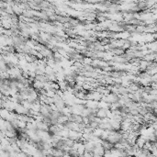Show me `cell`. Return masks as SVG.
<instances>
[{"label": "cell", "instance_id": "1", "mask_svg": "<svg viewBox=\"0 0 157 157\" xmlns=\"http://www.w3.org/2000/svg\"><path fill=\"white\" fill-rule=\"evenodd\" d=\"M109 109H98L97 111V118L103 119V118H108V113H109Z\"/></svg>", "mask_w": 157, "mask_h": 157}, {"label": "cell", "instance_id": "2", "mask_svg": "<svg viewBox=\"0 0 157 157\" xmlns=\"http://www.w3.org/2000/svg\"><path fill=\"white\" fill-rule=\"evenodd\" d=\"M100 144L102 146V148L104 149V151H111L112 149L114 148V145L109 142L107 140H101Z\"/></svg>", "mask_w": 157, "mask_h": 157}, {"label": "cell", "instance_id": "3", "mask_svg": "<svg viewBox=\"0 0 157 157\" xmlns=\"http://www.w3.org/2000/svg\"><path fill=\"white\" fill-rule=\"evenodd\" d=\"M97 142H84V148L86 152H93L96 147Z\"/></svg>", "mask_w": 157, "mask_h": 157}, {"label": "cell", "instance_id": "4", "mask_svg": "<svg viewBox=\"0 0 157 157\" xmlns=\"http://www.w3.org/2000/svg\"><path fill=\"white\" fill-rule=\"evenodd\" d=\"M145 142H146V139H145L144 136L140 135L139 137L137 138V140H136L135 144L137 145V147L139 149H142V147H143V145L145 144Z\"/></svg>", "mask_w": 157, "mask_h": 157}, {"label": "cell", "instance_id": "5", "mask_svg": "<svg viewBox=\"0 0 157 157\" xmlns=\"http://www.w3.org/2000/svg\"><path fill=\"white\" fill-rule=\"evenodd\" d=\"M51 154L54 157H63L64 154H65V153L63 150H60V149L51 148Z\"/></svg>", "mask_w": 157, "mask_h": 157}, {"label": "cell", "instance_id": "6", "mask_svg": "<svg viewBox=\"0 0 157 157\" xmlns=\"http://www.w3.org/2000/svg\"><path fill=\"white\" fill-rule=\"evenodd\" d=\"M9 114H10V112L8 110H6L5 109H0V118L6 120L7 118L9 117Z\"/></svg>", "mask_w": 157, "mask_h": 157}, {"label": "cell", "instance_id": "7", "mask_svg": "<svg viewBox=\"0 0 157 157\" xmlns=\"http://www.w3.org/2000/svg\"><path fill=\"white\" fill-rule=\"evenodd\" d=\"M67 154L69 155V157H79L80 156L79 154L77 153V151L75 150V149H70L69 151L67 152Z\"/></svg>", "mask_w": 157, "mask_h": 157}, {"label": "cell", "instance_id": "8", "mask_svg": "<svg viewBox=\"0 0 157 157\" xmlns=\"http://www.w3.org/2000/svg\"><path fill=\"white\" fill-rule=\"evenodd\" d=\"M83 157H93V152L85 151L84 154H83Z\"/></svg>", "mask_w": 157, "mask_h": 157}, {"label": "cell", "instance_id": "9", "mask_svg": "<svg viewBox=\"0 0 157 157\" xmlns=\"http://www.w3.org/2000/svg\"><path fill=\"white\" fill-rule=\"evenodd\" d=\"M103 157H111V153H110V151H105L104 152Z\"/></svg>", "mask_w": 157, "mask_h": 157}, {"label": "cell", "instance_id": "10", "mask_svg": "<svg viewBox=\"0 0 157 157\" xmlns=\"http://www.w3.org/2000/svg\"><path fill=\"white\" fill-rule=\"evenodd\" d=\"M45 157H54V156H53V155H52L51 154H46Z\"/></svg>", "mask_w": 157, "mask_h": 157}, {"label": "cell", "instance_id": "11", "mask_svg": "<svg viewBox=\"0 0 157 157\" xmlns=\"http://www.w3.org/2000/svg\"><path fill=\"white\" fill-rule=\"evenodd\" d=\"M2 100H1V98H0V109H2Z\"/></svg>", "mask_w": 157, "mask_h": 157}, {"label": "cell", "instance_id": "12", "mask_svg": "<svg viewBox=\"0 0 157 157\" xmlns=\"http://www.w3.org/2000/svg\"><path fill=\"white\" fill-rule=\"evenodd\" d=\"M63 157H69V155H68L67 154H64V156Z\"/></svg>", "mask_w": 157, "mask_h": 157}, {"label": "cell", "instance_id": "13", "mask_svg": "<svg viewBox=\"0 0 157 157\" xmlns=\"http://www.w3.org/2000/svg\"><path fill=\"white\" fill-rule=\"evenodd\" d=\"M1 97H2V94L0 93V98H1Z\"/></svg>", "mask_w": 157, "mask_h": 157}, {"label": "cell", "instance_id": "14", "mask_svg": "<svg viewBox=\"0 0 157 157\" xmlns=\"http://www.w3.org/2000/svg\"><path fill=\"white\" fill-rule=\"evenodd\" d=\"M123 157H132V156H128L127 155V156H123Z\"/></svg>", "mask_w": 157, "mask_h": 157}, {"label": "cell", "instance_id": "15", "mask_svg": "<svg viewBox=\"0 0 157 157\" xmlns=\"http://www.w3.org/2000/svg\"><path fill=\"white\" fill-rule=\"evenodd\" d=\"M79 157H83V156H81V155H80V156H79Z\"/></svg>", "mask_w": 157, "mask_h": 157}]
</instances>
